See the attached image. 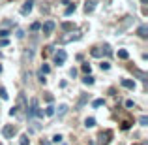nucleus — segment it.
<instances>
[{
    "mask_svg": "<svg viewBox=\"0 0 148 145\" xmlns=\"http://www.w3.org/2000/svg\"><path fill=\"white\" fill-rule=\"evenodd\" d=\"M38 109H40V108H38V100H36V98H32V100H30V108L26 105V115H28V119L36 117Z\"/></svg>",
    "mask_w": 148,
    "mask_h": 145,
    "instance_id": "nucleus-1",
    "label": "nucleus"
},
{
    "mask_svg": "<svg viewBox=\"0 0 148 145\" xmlns=\"http://www.w3.org/2000/svg\"><path fill=\"white\" fill-rule=\"evenodd\" d=\"M54 21H45L43 23V26H40L41 28V32H43V36H51V34H53V30H54Z\"/></svg>",
    "mask_w": 148,
    "mask_h": 145,
    "instance_id": "nucleus-2",
    "label": "nucleus"
},
{
    "mask_svg": "<svg viewBox=\"0 0 148 145\" xmlns=\"http://www.w3.org/2000/svg\"><path fill=\"white\" fill-rule=\"evenodd\" d=\"M66 58H68V55H66V51H64V49H58V51H56V55H54V64L62 66V64L66 62Z\"/></svg>",
    "mask_w": 148,
    "mask_h": 145,
    "instance_id": "nucleus-3",
    "label": "nucleus"
},
{
    "mask_svg": "<svg viewBox=\"0 0 148 145\" xmlns=\"http://www.w3.org/2000/svg\"><path fill=\"white\" fill-rule=\"evenodd\" d=\"M15 126L13 124H6V126H4V130H2V134H4V138H13L15 136Z\"/></svg>",
    "mask_w": 148,
    "mask_h": 145,
    "instance_id": "nucleus-4",
    "label": "nucleus"
},
{
    "mask_svg": "<svg viewBox=\"0 0 148 145\" xmlns=\"http://www.w3.org/2000/svg\"><path fill=\"white\" fill-rule=\"evenodd\" d=\"M32 4H34L32 0H28V2H25V6L21 8V13H23V15H28L30 11H32Z\"/></svg>",
    "mask_w": 148,
    "mask_h": 145,
    "instance_id": "nucleus-5",
    "label": "nucleus"
},
{
    "mask_svg": "<svg viewBox=\"0 0 148 145\" xmlns=\"http://www.w3.org/2000/svg\"><path fill=\"white\" fill-rule=\"evenodd\" d=\"M94 4H96L94 0H86V2H84V11H86V13H90V11H94V8H96Z\"/></svg>",
    "mask_w": 148,
    "mask_h": 145,
    "instance_id": "nucleus-6",
    "label": "nucleus"
},
{
    "mask_svg": "<svg viewBox=\"0 0 148 145\" xmlns=\"http://www.w3.org/2000/svg\"><path fill=\"white\" fill-rule=\"evenodd\" d=\"M54 113H58V117H64L68 113V104H60L58 105V111H54Z\"/></svg>",
    "mask_w": 148,
    "mask_h": 145,
    "instance_id": "nucleus-7",
    "label": "nucleus"
},
{
    "mask_svg": "<svg viewBox=\"0 0 148 145\" xmlns=\"http://www.w3.org/2000/svg\"><path fill=\"white\" fill-rule=\"evenodd\" d=\"M122 87H126V89H131V91H133L135 89V83L131 79H122Z\"/></svg>",
    "mask_w": 148,
    "mask_h": 145,
    "instance_id": "nucleus-8",
    "label": "nucleus"
},
{
    "mask_svg": "<svg viewBox=\"0 0 148 145\" xmlns=\"http://www.w3.org/2000/svg\"><path fill=\"white\" fill-rule=\"evenodd\" d=\"M137 34H139L141 38H148V28H146V26H139Z\"/></svg>",
    "mask_w": 148,
    "mask_h": 145,
    "instance_id": "nucleus-9",
    "label": "nucleus"
},
{
    "mask_svg": "<svg viewBox=\"0 0 148 145\" xmlns=\"http://www.w3.org/2000/svg\"><path fill=\"white\" fill-rule=\"evenodd\" d=\"M84 126H86V128H92V126H96V119H94V117H88V119L84 121Z\"/></svg>",
    "mask_w": 148,
    "mask_h": 145,
    "instance_id": "nucleus-10",
    "label": "nucleus"
},
{
    "mask_svg": "<svg viewBox=\"0 0 148 145\" xmlns=\"http://www.w3.org/2000/svg\"><path fill=\"white\" fill-rule=\"evenodd\" d=\"M54 109H56L54 105H47V108H45V115H47V117H53L54 115Z\"/></svg>",
    "mask_w": 148,
    "mask_h": 145,
    "instance_id": "nucleus-11",
    "label": "nucleus"
},
{
    "mask_svg": "<svg viewBox=\"0 0 148 145\" xmlns=\"http://www.w3.org/2000/svg\"><path fill=\"white\" fill-rule=\"evenodd\" d=\"M83 83H84V85H94V77H92L90 74H88V76L83 79Z\"/></svg>",
    "mask_w": 148,
    "mask_h": 145,
    "instance_id": "nucleus-12",
    "label": "nucleus"
},
{
    "mask_svg": "<svg viewBox=\"0 0 148 145\" xmlns=\"http://www.w3.org/2000/svg\"><path fill=\"white\" fill-rule=\"evenodd\" d=\"M116 55H118L120 58H130V53H127L126 49H120V51H118V53H116Z\"/></svg>",
    "mask_w": 148,
    "mask_h": 145,
    "instance_id": "nucleus-13",
    "label": "nucleus"
},
{
    "mask_svg": "<svg viewBox=\"0 0 148 145\" xmlns=\"http://www.w3.org/2000/svg\"><path fill=\"white\" fill-rule=\"evenodd\" d=\"M79 34H73V36H66V38H62V42H71V40H79Z\"/></svg>",
    "mask_w": 148,
    "mask_h": 145,
    "instance_id": "nucleus-14",
    "label": "nucleus"
},
{
    "mask_svg": "<svg viewBox=\"0 0 148 145\" xmlns=\"http://www.w3.org/2000/svg\"><path fill=\"white\" fill-rule=\"evenodd\" d=\"M49 72H51L49 64H41V74H43V76H45V74H49Z\"/></svg>",
    "mask_w": 148,
    "mask_h": 145,
    "instance_id": "nucleus-15",
    "label": "nucleus"
},
{
    "mask_svg": "<svg viewBox=\"0 0 148 145\" xmlns=\"http://www.w3.org/2000/svg\"><path fill=\"white\" fill-rule=\"evenodd\" d=\"M75 10H77V8H75V4H73V6H68V10H66V15H71Z\"/></svg>",
    "mask_w": 148,
    "mask_h": 145,
    "instance_id": "nucleus-16",
    "label": "nucleus"
},
{
    "mask_svg": "<svg viewBox=\"0 0 148 145\" xmlns=\"http://www.w3.org/2000/svg\"><path fill=\"white\" fill-rule=\"evenodd\" d=\"M92 105H94V108H99V105H103V100H101V98H98V100L92 102Z\"/></svg>",
    "mask_w": 148,
    "mask_h": 145,
    "instance_id": "nucleus-17",
    "label": "nucleus"
},
{
    "mask_svg": "<svg viewBox=\"0 0 148 145\" xmlns=\"http://www.w3.org/2000/svg\"><path fill=\"white\" fill-rule=\"evenodd\" d=\"M0 96H2L4 100H8V98H10V94L6 92V89H0Z\"/></svg>",
    "mask_w": 148,
    "mask_h": 145,
    "instance_id": "nucleus-18",
    "label": "nucleus"
},
{
    "mask_svg": "<svg viewBox=\"0 0 148 145\" xmlns=\"http://www.w3.org/2000/svg\"><path fill=\"white\" fill-rule=\"evenodd\" d=\"M60 142H62V136H60V134L53 136V143H60Z\"/></svg>",
    "mask_w": 148,
    "mask_h": 145,
    "instance_id": "nucleus-19",
    "label": "nucleus"
},
{
    "mask_svg": "<svg viewBox=\"0 0 148 145\" xmlns=\"http://www.w3.org/2000/svg\"><path fill=\"white\" fill-rule=\"evenodd\" d=\"M28 136H21V145H28Z\"/></svg>",
    "mask_w": 148,
    "mask_h": 145,
    "instance_id": "nucleus-20",
    "label": "nucleus"
},
{
    "mask_svg": "<svg viewBox=\"0 0 148 145\" xmlns=\"http://www.w3.org/2000/svg\"><path fill=\"white\" fill-rule=\"evenodd\" d=\"M10 36V30H0V38H8Z\"/></svg>",
    "mask_w": 148,
    "mask_h": 145,
    "instance_id": "nucleus-21",
    "label": "nucleus"
},
{
    "mask_svg": "<svg viewBox=\"0 0 148 145\" xmlns=\"http://www.w3.org/2000/svg\"><path fill=\"white\" fill-rule=\"evenodd\" d=\"M90 64H83V72H86V74H90Z\"/></svg>",
    "mask_w": 148,
    "mask_h": 145,
    "instance_id": "nucleus-22",
    "label": "nucleus"
},
{
    "mask_svg": "<svg viewBox=\"0 0 148 145\" xmlns=\"http://www.w3.org/2000/svg\"><path fill=\"white\" fill-rule=\"evenodd\" d=\"M111 68V64H109V62H101V70H109Z\"/></svg>",
    "mask_w": 148,
    "mask_h": 145,
    "instance_id": "nucleus-23",
    "label": "nucleus"
},
{
    "mask_svg": "<svg viewBox=\"0 0 148 145\" xmlns=\"http://www.w3.org/2000/svg\"><path fill=\"white\" fill-rule=\"evenodd\" d=\"M139 123H141V124H143V126H146V123H148V119H146V117H141V119H139Z\"/></svg>",
    "mask_w": 148,
    "mask_h": 145,
    "instance_id": "nucleus-24",
    "label": "nucleus"
},
{
    "mask_svg": "<svg viewBox=\"0 0 148 145\" xmlns=\"http://www.w3.org/2000/svg\"><path fill=\"white\" fill-rule=\"evenodd\" d=\"M40 26H41L40 23H34V25H32V30H34V32H36V30H40Z\"/></svg>",
    "mask_w": 148,
    "mask_h": 145,
    "instance_id": "nucleus-25",
    "label": "nucleus"
},
{
    "mask_svg": "<svg viewBox=\"0 0 148 145\" xmlns=\"http://www.w3.org/2000/svg\"><path fill=\"white\" fill-rule=\"evenodd\" d=\"M10 115H11V117L17 115V108H11V109H10Z\"/></svg>",
    "mask_w": 148,
    "mask_h": 145,
    "instance_id": "nucleus-26",
    "label": "nucleus"
},
{
    "mask_svg": "<svg viewBox=\"0 0 148 145\" xmlns=\"http://www.w3.org/2000/svg\"><path fill=\"white\" fill-rule=\"evenodd\" d=\"M92 55H94V57H99L101 53H99V49H92Z\"/></svg>",
    "mask_w": 148,
    "mask_h": 145,
    "instance_id": "nucleus-27",
    "label": "nucleus"
},
{
    "mask_svg": "<svg viewBox=\"0 0 148 145\" xmlns=\"http://www.w3.org/2000/svg\"><path fill=\"white\" fill-rule=\"evenodd\" d=\"M43 145H51V143H49V142H45V143H43Z\"/></svg>",
    "mask_w": 148,
    "mask_h": 145,
    "instance_id": "nucleus-28",
    "label": "nucleus"
},
{
    "mask_svg": "<svg viewBox=\"0 0 148 145\" xmlns=\"http://www.w3.org/2000/svg\"><path fill=\"white\" fill-rule=\"evenodd\" d=\"M0 72H2V66H0Z\"/></svg>",
    "mask_w": 148,
    "mask_h": 145,
    "instance_id": "nucleus-29",
    "label": "nucleus"
}]
</instances>
